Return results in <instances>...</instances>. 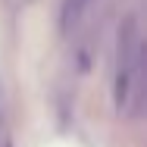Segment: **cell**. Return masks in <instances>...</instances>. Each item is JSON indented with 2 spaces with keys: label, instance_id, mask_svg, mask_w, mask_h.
Returning a JSON list of instances; mask_svg holds the SVG:
<instances>
[{
  "label": "cell",
  "instance_id": "cell-1",
  "mask_svg": "<svg viewBox=\"0 0 147 147\" xmlns=\"http://www.w3.org/2000/svg\"><path fill=\"white\" fill-rule=\"evenodd\" d=\"M141 91V28L138 19L128 16L119 28V47H116V103L119 110L131 113L138 107Z\"/></svg>",
  "mask_w": 147,
  "mask_h": 147
},
{
  "label": "cell",
  "instance_id": "cell-2",
  "mask_svg": "<svg viewBox=\"0 0 147 147\" xmlns=\"http://www.w3.org/2000/svg\"><path fill=\"white\" fill-rule=\"evenodd\" d=\"M91 0H63V28H75L78 25V19L85 16V9H88Z\"/></svg>",
  "mask_w": 147,
  "mask_h": 147
}]
</instances>
